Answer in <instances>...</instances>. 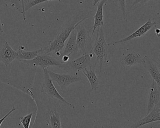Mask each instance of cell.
Here are the masks:
<instances>
[{"instance_id":"6da1fadb","label":"cell","mask_w":160,"mask_h":128,"mask_svg":"<svg viewBox=\"0 0 160 128\" xmlns=\"http://www.w3.org/2000/svg\"><path fill=\"white\" fill-rule=\"evenodd\" d=\"M92 11H81L75 14L66 23L56 39L49 45L43 48L42 54H49L54 52H60L65 46V42L68 39L72 32L79 24L89 17Z\"/></svg>"},{"instance_id":"7a4b0ae2","label":"cell","mask_w":160,"mask_h":128,"mask_svg":"<svg viewBox=\"0 0 160 128\" xmlns=\"http://www.w3.org/2000/svg\"><path fill=\"white\" fill-rule=\"evenodd\" d=\"M108 47V45L105 39L103 27L97 28V35L94 44L89 51V53L94 54L97 58L96 63L94 64L95 67L97 63L99 62L100 68L99 75H100L102 72L104 62L107 59Z\"/></svg>"},{"instance_id":"3957f363","label":"cell","mask_w":160,"mask_h":128,"mask_svg":"<svg viewBox=\"0 0 160 128\" xmlns=\"http://www.w3.org/2000/svg\"><path fill=\"white\" fill-rule=\"evenodd\" d=\"M75 29L77 31L76 43L78 49L84 54L89 53L92 47V30L81 23Z\"/></svg>"},{"instance_id":"277c9868","label":"cell","mask_w":160,"mask_h":128,"mask_svg":"<svg viewBox=\"0 0 160 128\" xmlns=\"http://www.w3.org/2000/svg\"><path fill=\"white\" fill-rule=\"evenodd\" d=\"M44 72V81L42 85L41 91L47 95L48 97L52 98L55 100H58L62 102L63 103L68 106L69 107L74 109L75 106L74 105L69 102L65 100L60 94L59 92L55 87L53 81L48 74V69L47 68H42Z\"/></svg>"},{"instance_id":"5b68a950","label":"cell","mask_w":160,"mask_h":128,"mask_svg":"<svg viewBox=\"0 0 160 128\" xmlns=\"http://www.w3.org/2000/svg\"><path fill=\"white\" fill-rule=\"evenodd\" d=\"M22 62L28 65L33 66H41L42 68H48L49 66H58L64 68L66 63L58 59L49 54H41L30 60L23 61Z\"/></svg>"},{"instance_id":"8992f818","label":"cell","mask_w":160,"mask_h":128,"mask_svg":"<svg viewBox=\"0 0 160 128\" xmlns=\"http://www.w3.org/2000/svg\"><path fill=\"white\" fill-rule=\"evenodd\" d=\"M48 72L51 80L58 83L62 91L71 84L82 80L81 77L76 75L57 73L48 70Z\"/></svg>"},{"instance_id":"52a82bcc","label":"cell","mask_w":160,"mask_h":128,"mask_svg":"<svg viewBox=\"0 0 160 128\" xmlns=\"http://www.w3.org/2000/svg\"><path fill=\"white\" fill-rule=\"evenodd\" d=\"M143 57L139 53L130 48H125L121 57V65L124 69L142 63Z\"/></svg>"},{"instance_id":"ba28073f","label":"cell","mask_w":160,"mask_h":128,"mask_svg":"<svg viewBox=\"0 0 160 128\" xmlns=\"http://www.w3.org/2000/svg\"><path fill=\"white\" fill-rule=\"evenodd\" d=\"M156 26V22H153V21H152L151 19H149L148 21L143 26L140 27L136 31L133 32L132 34L128 36V37L119 40V41L110 42V43L108 44V45L110 46L111 45H112L117 44L124 43L132 41L133 39H135V38L142 37V36L146 34L148 32L155 27Z\"/></svg>"},{"instance_id":"9c48e42d","label":"cell","mask_w":160,"mask_h":128,"mask_svg":"<svg viewBox=\"0 0 160 128\" xmlns=\"http://www.w3.org/2000/svg\"><path fill=\"white\" fill-rule=\"evenodd\" d=\"M93 57V54L89 52L66 63L65 67L71 68L77 72H80L87 69L91 64V58Z\"/></svg>"},{"instance_id":"30bf717a","label":"cell","mask_w":160,"mask_h":128,"mask_svg":"<svg viewBox=\"0 0 160 128\" xmlns=\"http://www.w3.org/2000/svg\"><path fill=\"white\" fill-rule=\"evenodd\" d=\"M142 63L148 70L153 81L160 86V68L159 63L148 56L143 57Z\"/></svg>"},{"instance_id":"8fae6325","label":"cell","mask_w":160,"mask_h":128,"mask_svg":"<svg viewBox=\"0 0 160 128\" xmlns=\"http://www.w3.org/2000/svg\"><path fill=\"white\" fill-rule=\"evenodd\" d=\"M160 86L153 80L151 85L150 86L148 100L146 115L149 114L155 106L160 104Z\"/></svg>"},{"instance_id":"7c38bea8","label":"cell","mask_w":160,"mask_h":128,"mask_svg":"<svg viewBox=\"0 0 160 128\" xmlns=\"http://www.w3.org/2000/svg\"><path fill=\"white\" fill-rule=\"evenodd\" d=\"M17 55V52L13 49L8 42H5L0 49V62L7 67L16 59Z\"/></svg>"},{"instance_id":"4fadbf2b","label":"cell","mask_w":160,"mask_h":128,"mask_svg":"<svg viewBox=\"0 0 160 128\" xmlns=\"http://www.w3.org/2000/svg\"><path fill=\"white\" fill-rule=\"evenodd\" d=\"M160 104L157 105L154 108L148 115H146L145 117L139 120L137 122L131 126V128H139L152 122L160 121Z\"/></svg>"},{"instance_id":"5bb4252c","label":"cell","mask_w":160,"mask_h":128,"mask_svg":"<svg viewBox=\"0 0 160 128\" xmlns=\"http://www.w3.org/2000/svg\"><path fill=\"white\" fill-rule=\"evenodd\" d=\"M108 0H102L97 4V9L96 13L93 17L94 18V24L93 25L92 29V35H93L95 32V30L97 28L100 27H103V8L105 3Z\"/></svg>"},{"instance_id":"9a60e30c","label":"cell","mask_w":160,"mask_h":128,"mask_svg":"<svg viewBox=\"0 0 160 128\" xmlns=\"http://www.w3.org/2000/svg\"><path fill=\"white\" fill-rule=\"evenodd\" d=\"M77 31L76 29H74L71 33L68 42L64 47L63 52L61 54V57L63 56H67L70 57L74 52L78 51L76 43Z\"/></svg>"},{"instance_id":"2e32d148","label":"cell","mask_w":160,"mask_h":128,"mask_svg":"<svg viewBox=\"0 0 160 128\" xmlns=\"http://www.w3.org/2000/svg\"><path fill=\"white\" fill-rule=\"evenodd\" d=\"M17 52L18 53L17 60L19 62H22L23 61L33 59L38 55L42 54L43 52V48H41L38 50H33V51H28L19 48Z\"/></svg>"},{"instance_id":"e0dca14e","label":"cell","mask_w":160,"mask_h":128,"mask_svg":"<svg viewBox=\"0 0 160 128\" xmlns=\"http://www.w3.org/2000/svg\"><path fill=\"white\" fill-rule=\"evenodd\" d=\"M46 121L50 128H62L61 119L58 112L50 109L47 114Z\"/></svg>"},{"instance_id":"ac0fdd59","label":"cell","mask_w":160,"mask_h":128,"mask_svg":"<svg viewBox=\"0 0 160 128\" xmlns=\"http://www.w3.org/2000/svg\"><path fill=\"white\" fill-rule=\"evenodd\" d=\"M94 67H94L90 66L89 70L87 68L82 71L85 76L88 78L90 85L91 89L92 91L96 90L98 88L99 85V79L95 73Z\"/></svg>"},{"instance_id":"d6986e66","label":"cell","mask_w":160,"mask_h":128,"mask_svg":"<svg viewBox=\"0 0 160 128\" xmlns=\"http://www.w3.org/2000/svg\"><path fill=\"white\" fill-rule=\"evenodd\" d=\"M152 0H130V6L129 10L133 11L137 8L145 5L149 2L151 1Z\"/></svg>"},{"instance_id":"ffe728a7","label":"cell","mask_w":160,"mask_h":128,"mask_svg":"<svg viewBox=\"0 0 160 128\" xmlns=\"http://www.w3.org/2000/svg\"><path fill=\"white\" fill-rule=\"evenodd\" d=\"M33 114V113H31L23 116L19 117V122L24 128H29Z\"/></svg>"},{"instance_id":"44dd1931","label":"cell","mask_w":160,"mask_h":128,"mask_svg":"<svg viewBox=\"0 0 160 128\" xmlns=\"http://www.w3.org/2000/svg\"><path fill=\"white\" fill-rule=\"evenodd\" d=\"M120 10L123 19L126 22H128L127 13L126 12V0H116Z\"/></svg>"},{"instance_id":"7402d4cb","label":"cell","mask_w":160,"mask_h":128,"mask_svg":"<svg viewBox=\"0 0 160 128\" xmlns=\"http://www.w3.org/2000/svg\"><path fill=\"white\" fill-rule=\"evenodd\" d=\"M61 1V0H33L31 2H28L26 5H25V12L28 11L31 8H32L33 6L37 5V4H40V3H43V2H46L48 1Z\"/></svg>"},{"instance_id":"603a6c76","label":"cell","mask_w":160,"mask_h":128,"mask_svg":"<svg viewBox=\"0 0 160 128\" xmlns=\"http://www.w3.org/2000/svg\"><path fill=\"white\" fill-rule=\"evenodd\" d=\"M16 109H17L16 108L15 106H14L13 107V108L11 109V111H10V112L8 113V114H6V115H5L4 117H3L2 118H1V119H0V127H1V126L2 122H3L4 121H5L6 119L9 116H10L11 114H12L13 112H14L15 111H16Z\"/></svg>"},{"instance_id":"cb8c5ba5","label":"cell","mask_w":160,"mask_h":128,"mask_svg":"<svg viewBox=\"0 0 160 128\" xmlns=\"http://www.w3.org/2000/svg\"><path fill=\"white\" fill-rule=\"evenodd\" d=\"M22 14H23V19L26 20V12L25 10V0H22Z\"/></svg>"},{"instance_id":"d4e9b609","label":"cell","mask_w":160,"mask_h":128,"mask_svg":"<svg viewBox=\"0 0 160 128\" xmlns=\"http://www.w3.org/2000/svg\"><path fill=\"white\" fill-rule=\"evenodd\" d=\"M61 61L62 62H64V63H66V62H67L69 60L70 57L67 56H63L61 57Z\"/></svg>"},{"instance_id":"484cf974","label":"cell","mask_w":160,"mask_h":128,"mask_svg":"<svg viewBox=\"0 0 160 128\" xmlns=\"http://www.w3.org/2000/svg\"><path fill=\"white\" fill-rule=\"evenodd\" d=\"M92 4L93 6H96L98 3L102 0H92Z\"/></svg>"},{"instance_id":"4316f807","label":"cell","mask_w":160,"mask_h":128,"mask_svg":"<svg viewBox=\"0 0 160 128\" xmlns=\"http://www.w3.org/2000/svg\"><path fill=\"white\" fill-rule=\"evenodd\" d=\"M155 34L158 36V37H159V36H160V30H159V29L157 28L155 30Z\"/></svg>"},{"instance_id":"83f0119b","label":"cell","mask_w":160,"mask_h":128,"mask_svg":"<svg viewBox=\"0 0 160 128\" xmlns=\"http://www.w3.org/2000/svg\"><path fill=\"white\" fill-rule=\"evenodd\" d=\"M3 32V29H2V26L1 18H0V32Z\"/></svg>"},{"instance_id":"f1b7e54d","label":"cell","mask_w":160,"mask_h":128,"mask_svg":"<svg viewBox=\"0 0 160 128\" xmlns=\"http://www.w3.org/2000/svg\"><path fill=\"white\" fill-rule=\"evenodd\" d=\"M32 1H33V0H28V2H29Z\"/></svg>"},{"instance_id":"f546056e","label":"cell","mask_w":160,"mask_h":128,"mask_svg":"<svg viewBox=\"0 0 160 128\" xmlns=\"http://www.w3.org/2000/svg\"></svg>"}]
</instances>
